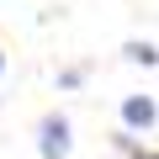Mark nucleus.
I'll return each mask as SVG.
<instances>
[{
    "label": "nucleus",
    "mask_w": 159,
    "mask_h": 159,
    "mask_svg": "<svg viewBox=\"0 0 159 159\" xmlns=\"http://www.w3.org/2000/svg\"><path fill=\"white\" fill-rule=\"evenodd\" d=\"M69 148H74L69 117L64 111H43V122H37V154L43 159H69Z\"/></svg>",
    "instance_id": "1"
},
{
    "label": "nucleus",
    "mask_w": 159,
    "mask_h": 159,
    "mask_svg": "<svg viewBox=\"0 0 159 159\" xmlns=\"http://www.w3.org/2000/svg\"><path fill=\"white\" fill-rule=\"evenodd\" d=\"M159 122V101L154 96H122V127L127 133H148Z\"/></svg>",
    "instance_id": "2"
},
{
    "label": "nucleus",
    "mask_w": 159,
    "mask_h": 159,
    "mask_svg": "<svg viewBox=\"0 0 159 159\" xmlns=\"http://www.w3.org/2000/svg\"><path fill=\"white\" fill-rule=\"evenodd\" d=\"M122 58H127V64L154 69V64H159V48H154V43H143V37H133V43H122Z\"/></svg>",
    "instance_id": "3"
},
{
    "label": "nucleus",
    "mask_w": 159,
    "mask_h": 159,
    "mask_svg": "<svg viewBox=\"0 0 159 159\" xmlns=\"http://www.w3.org/2000/svg\"><path fill=\"white\" fill-rule=\"evenodd\" d=\"M80 80H85V69H64V74H58V85H64V90H74Z\"/></svg>",
    "instance_id": "4"
},
{
    "label": "nucleus",
    "mask_w": 159,
    "mask_h": 159,
    "mask_svg": "<svg viewBox=\"0 0 159 159\" xmlns=\"http://www.w3.org/2000/svg\"><path fill=\"white\" fill-rule=\"evenodd\" d=\"M127 159H159V148H127Z\"/></svg>",
    "instance_id": "5"
},
{
    "label": "nucleus",
    "mask_w": 159,
    "mask_h": 159,
    "mask_svg": "<svg viewBox=\"0 0 159 159\" xmlns=\"http://www.w3.org/2000/svg\"><path fill=\"white\" fill-rule=\"evenodd\" d=\"M0 74H6V53H0Z\"/></svg>",
    "instance_id": "6"
}]
</instances>
